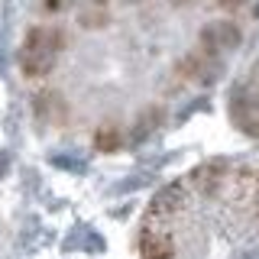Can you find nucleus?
I'll return each instance as SVG.
<instances>
[{"label": "nucleus", "instance_id": "nucleus-2", "mask_svg": "<svg viewBox=\"0 0 259 259\" xmlns=\"http://www.w3.org/2000/svg\"><path fill=\"white\" fill-rule=\"evenodd\" d=\"M230 120L240 133L249 140H259V94L249 84H240L230 91Z\"/></svg>", "mask_w": 259, "mask_h": 259}, {"label": "nucleus", "instance_id": "nucleus-7", "mask_svg": "<svg viewBox=\"0 0 259 259\" xmlns=\"http://www.w3.org/2000/svg\"><path fill=\"white\" fill-rule=\"evenodd\" d=\"M185 201H188V191H185V185L182 182H172V185H165V188H159L156 194H152V201H149V214L152 217H172L178 214V210L185 207Z\"/></svg>", "mask_w": 259, "mask_h": 259}, {"label": "nucleus", "instance_id": "nucleus-6", "mask_svg": "<svg viewBox=\"0 0 259 259\" xmlns=\"http://www.w3.org/2000/svg\"><path fill=\"white\" fill-rule=\"evenodd\" d=\"M227 172H230V165H227L224 159H210V162H201V165L194 168L188 182L201 194H217L224 188V182H227Z\"/></svg>", "mask_w": 259, "mask_h": 259}, {"label": "nucleus", "instance_id": "nucleus-5", "mask_svg": "<svg viewBox=\"0 0 259 259\" xmlns=\"http://www.w3.org/2000/svg\"><path fill=\"white\" fill-rule=\"evenodd\" d=\"M221 71V65H217V55L204 52V49H194L188 52L182 62H178V78L182 81H214V75Z\"/></svg>", "mask_w": 259, "mask_h": 259}, {"label": "nucleus", "instance_id": "nucleus-3", "mask_svg": "<svg viewBox=\"0 0 259 259\" xmlns=\"http://www.w3.org/2000/svg\"><path fill=\"white\" fill-rule=\"evenodd\" d=\"M243 42V32L240 26L233 20H214V23H207L204 29H201V39H198V46L204 49V52L210 55H227V52H233Z\"/></svg>", "mask_w": 259, "mask_h": 259}, {"label": "nucleus", "instance_id": "nucleus-11", "mask_svg": "<svg viewBox=\"0 0 259 259\" xmlns=\"http://www.w3.org/2000/svg\"><path fill=\"white\" fill-rule=\"evenodd\" d=\"M49 10H62V7H68V0H46Z\"/></svg>", "mask_w": 259, "mask_h": 259}, {"label": "nucleus", "instance_id": "nucleus-9", "mask_svg": "<svg viewBox=\"0 0 259 259\" xmlns=\"http://www.w3.org/2000/svg\"><path fill=\"white\" fill-rule=\"evenodd\" d=\"M120 140H123V133H120L117 126H101L94 133V149H104V152H110V149H117Z\"/></svg>", "mask_w": 259, "mask_h": 259}, {"label": "nucleus", "instance_id": "nucleus-8", "mask_svg": "<svg viewBox=\"0 0 259 259\" xmlns=\"http://www.w3.org/2000/svg\"><path fill=\"white\" fill-rule=\"evenodd\" d=\"M175 253V243L168 240V233H159V230H143L140 233V256L146 259H165Z\"/></svg>", "mask_w": 259, "mask_h": 259}, {"label": "nucleus", "instance_id": "nucleus-4", "mask_svg": "<svg viewBox=\"0 0 259 259\" xmlns=\"http://www.w3.org/2000/svg\"><path fill=\"white\" fill-rule=\"evenodd\" d=\"M32 113H36V123L42 130H55L65 123V117H68V104H65V97L59 91H39L32 97Z\"/></svg>", "mask_w": 259, "mask_h": 259}, {"label": "nucleus", "instance_id": "nucleus-10", "mask_svg": "<svg viewBox=\"0 0 259 259\" xmlns=\"http://www.w3.org/2000/svg\"><path fill=\"white\" fill-rule=\"evenodd\" d=\"M217 4H221V7H227V10H237V7H243L246 0H217Z\"/></svg>", "mask_w": 259, "mask_h": 259}, {"label": "nucleus", "instance_id": "nucleus-1", "mask_svg": "<svg viewBox=\"0 0 259 259\" xmlns=\"http://www.w3.org/2000/svg\"><path fill=\"white\" fill-rule=\"evenodd\" d=\"M65 49V32L59 26H32L20 46V68L26 78H46Z\"/></svg>", "mask_w": 259, "mask_h": 259}, {"label": "nucleus", "instance_id": "nucleus-12", "mask_svg": "<svg viewBox=\"0 0 259 259\" xmlns=\"http://www.w3.org/2000/svg\"><path fill=\"white\" fill-rule=\"evenodd\" d=\"M253 204H256V217H259V175H256V185H253Z\"/></svg>", "mask_w": 259, "mask_h": 259}]
</instances>
